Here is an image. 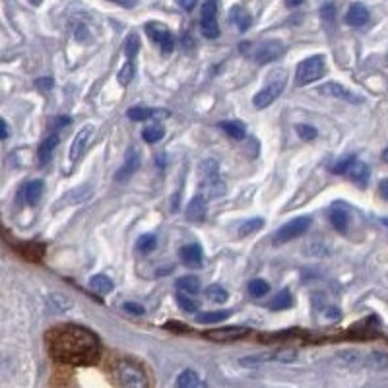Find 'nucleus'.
Segmentation results:
<instances>
[{
    "mask_svg": "<svg viewBox=\"0 0 388 388\" xmlns=\"http://www.w3.org/2000/svg\"><path fill=\"white\" fill-rule=\"evenodd\" d=\"M51 356L60 363L91 365L99 357V340L91 330L78 324H63L47 332Z\"/></svg>",
    "mask_w": 388,
    "mask_h": 388,
    "instance_id": "f257e3e1",
    "label": "nucleus"
},
{
    "mask_svg": "<svg viewBox=\"0 0 388 388\" xmlns=\"http://www.w3.org/2000/svg\"><path fill=\"white\" fill-rule=\"evenodd\" d=\"M283 88H285V72L283 70H274L268 76L266 86L254 96L252 105L257 107V109H266L268 105H272L276 99L282 96Z\"/></svg>",
    "mask_w": 388,
    "mask_h": 388,
    "instance_id": "f03ea898",
    "label": "nucleus"
},
{
    "mask_svg": "<svg viewBox=\"0 0 388 388\" xmlns=\"http://www.w3.org/2000/svg\"><path fill=\"white\" fill-rule=\"evenodd\" d=\"M324 74H326V60H324L323 55L309 57L297 66L295 84H297V86H307V84H313V82L321 80Z\"/></svg>",
    "mask_w": 388,
    "mask_h": 388,
    "instance_id": "7ed1b4c3",
    "label": "nucleus"
},
{
    "mask_svg": "<svg viewBox=\"0 0 388 388\" xmlns=\"http://www.w3.org/2000/svg\"><path fill=\"white\" fill-rule=\"evenodd\" d=\"M117 377L122 388H148L146 373L132 361H121L117 365Z\"/></svg>",
    "mask_w": 388,
    "mask_h": 388,
    "instance_id": "20e7f679",
    "label": "nucleus"
},
{
    "mask_svg": "<svg viewBox=\"0 0 388 388\" xmlns=\"http://www.w3.org/2000/svg\"><path fill=\"white\" fill-rule=\"evenodd\" d=\"M200 30L206 39H216L219 37L218 24V2L216 0H206L200 10Z\"/></svg>",
    "mask_w": 388,
    "mask_h": 388,
    "instance_id": "39448f33",
    "label": "nucleus"
},
{
    "mask_svg": "<svg viewBox=\"0 0 388 388\" xmlns=\"http://www.w3.org/2000/svg\"><path fill=\"white\" fill-rule=\"evenodd\" d=\"M309 227H311V218H307V216L291 219L285 226L278 229V233L274 237V245H285V242L297 239V237H301V235L307 231Z\"/></svg>",
    "mask_w": 388,
    "mask_h": 388,
    "instance_id": "423d86ee",
    "label": "nucleus"
},
{
    "mask_svg": "<svg viewBox=\"0 0 388 388\" xmlns=\"http://www.w3.org/2000/svg\"><path fill=\"white\" fill-rule=\"evenodd\" d=\"M200 173H202V188L208 196H219V194L224 193V183L219 181L218 162L206 160L200 165Z\"/></svg>",
    "mask_w": 388,
    "mask_h": 388,
    "instance_id": "0eeeda50",
    "label": "nucleus"
},
{
    "mask_svg": "<svg viewBox=\"0 0 388 388\" xmlns=\"http://www.w3.org/2000/svg\"><path fill=\"white\" fill-rule=\"evenodd\" d=\"M283 53H285V45H283L282 41L270 39L260 43L259 47L254 48V55H252V57H254V60H257L259 65H268V63L278 60Z\"/></svg>",
    "mask_w": 388,
    "mask_h": 388,
    "instance_id": "6e6552de",
    "label": "nucleus"
},
{
    "mask_svg": "<svg viewBox=\"0 0 388 388\" xmlns=\"http://www.w3.org/2000/svg\"><path fill=\"white\" fill-rule=\"evenodd\" d=\"M146 33L150 35V39L160 45L162 53H171L173 47H175V39L171 35L169 27H165L163 24H157V22L146 24Z\"/></svg>",
    "mask_w": 388,
    "mask_h": 388,
    "instance_id": "1a4fd4ad",
    "label": "nucleus"
},
{
    "mask_svg": "<svg viewBox=\"0 0 388 388\" xmlns=\"http://www.w3.org/2000/svg\"><path fill=\"white\" fill-rule=\"evenodd\" d=\"M318 93L324 97H332V99H342V101H348V103H361L363 99L356 93H351L348 88H344L338 82H328V84H323L318 88Z\"/></svg>",
    "mask_w": 388,
    "mask_h": 388,
    "instance_id": "9d476101",
    "label": "nucleus"
},
{
    "mask_svg": "<svg viewBox=\"0 0 388 388\" xmlns=\"http://www.w3.org/2000/svg\"><path fill=\"white\" fill-rule=\"evenodd\" d=\"M93 134V127H84V129L76 134V138L72 140V146H70V152H68V160L72 165L80 162L82 155L86 154L89 144V138Z\"/></svg>",
    "mask_w": 388,
    "mask_h": 388,
    "instance_id": "9b49d317",
    "label": "nucleus"
},
{
    "mask_svg": "<svg viewBox=\"0 0 388 388\" xmlns=\"http://www.w3.org/2000/svg\"><path fill=\"white\" fill-rule=\"evenodd\" d=\"M43 181H30L27 185L22 186V190L18 194L20 202L27 204V206H35L39 202L41 194H43Z\"/></svg>",
    "mask_w": 388,
    "mask_h": 388,
    "instance_id": "f8f14e48",
    "label": "nucleus"
},
{
    "mask_svg": "<svg viewBox=\"0 0 388 388\" xmlns=\"http://www.w3.org/2000/svg\"><path fill=\"white\" fill-rule=\"evenodd\" d=\"M249 334L247 328H241V326H227V328H218V330L208 332L206 336L210 340H216V342H235V340L245 338Z\"/></svg>",
    "mask_w": 388,
    "mask_h": 388,
    "instance_id": "ddd939ff",
    "label": "nucleus"
},
{
    "mask_svg": "<svg viewBox=\"0 0 388 388\" xmlns=\"http://www.w3.org/2000/svg\"><path fill=\"white\" fill-rule=\"evenodd\" d=\"M204 218H206V198L202 194H198L186 206V219L193 224H200V221H204Z\"/></svg>",
    "mask_w": 388,
    "mask_h": 388,
    "instance_id": "4468645a",
    "label": "nucleus"
},
{
    "mask_svg": "<svg viewBox=\"0 0 388 388\" xmlns=\"http://www.w3.org/2000/svg\"><path fill=\"white\" fill-rule=\"evenodd\" d=\"M138 167H140V155H138V152L134 148H130L129 152H127V157H124V165L117 171L115 179H117V181H127L130 175H134V171H136Z\"/></svg>",
    "mask_w": 388,
    "mask_h": 388,
    "instance_id": "2eb2a0df",
    "label": "nucleus"
},
{
    "mask_svg": "<svg viewBox=\"0 0 388 388\" xmlns=\"http://www.w3.org/2000/svg\"><path fill=\"white\" fill-rule=\"evenodd\" d=\"M346 22H348L349 25H354V27H361V25H365L369 22V10L365 8L363 4H359V2L351 4L348 14H346Z\"/></svg>",
    "mask_w": 388,
    "mask_h": 388,
    "instance_id": "dca6fc26",
    "label": "nucleus"
},
{
    "mask_svg": "<svg viewBox=\"0 0 388 388\" xmlns=\"http://www.w3.org/2000/svg\"><path fill=\"white\" fill-rule=\"evenodd\" d=\"M202 249L200 245H186L181 249V260L185 262L186 266L190 268H198L202 264Z\"/></svg>",
    "mask_w": 388,
    "mask_h": 388,
    "instance_id": "f3484780",
    "label": "nucleus"
},
{
    "mask_svg": "<svg viewBox=\"0 0 388 388\" xmlns=\"http://www.w3.org/2000/svg\"><path fill=\"white\" fill-rule=\"evenodd\" d=\"M328 218H330V224L334 226L336 231H340V233H346V231H348L349 216L346 208L334 206V208H330V212H328Z\"/></svg>",
    "mask_w": 388,
    "mask_h": 388,
    "instance_id": "a211bd4d",
    "label": "nucleus"
},
{
    "mask_svg": "<svg viewBox=\"0 0 388 388\" xmlns=\"http://www.w3.org/2000/svg\"><path fill=\"white\" fill-rule=\"evenodd\" d=\"M229 18H231V22L237 25L239 32H247L252 24V18L251 14H249V10L242 8V6H233L231 12H229Z\"/></svg>",
    "mask_w": 388,
    "mask_h": 388,
    "instance_id": "6ab92c4d",
    "label": "nucleus"
},
{
    "mask_svg": "<svg viewBox=\"0 0 388 388\" xmlns=\"http://www.w3.org/2000/svg\"><path fill=\"white\" fill-rule=\"evenodd\" d=\"M346 175L359 186H365L367 185V181H369V167H367L365 163L357 162L356 160V162L351 163V167H349Z\"/></svg>",
    "mask_w": 388,
    "mask_h": 388,
    "instance_id": "aec40b11",
    "label": "nucleus"
},
{
    "mask_svg": "<svg viewBox=\"0 0 388 388\" xmlns=\"http://www.w3.org/2000/svg\"><path fill=\"white\" fill-rule=\"evenodd\" d=\"M177 388H206V384H204L202 379L198 377V373L186 369V371H183L179 375Z\"/></svg>",
    "mask_w": 388,
    "mask_h": 388,
    "instance_id": "412c9836",
    "label": "nucleus"
},
{
    "mask_svg": "<svg viewBox=\"0 0 388 388\" xmlns=\"http://www.w3.org/2000/svg\"><path fill=\"white\" fill-rule=\"evenodd\" d=\"M58 146V136L57 134H51V136H47L43 142H41L39 146V163L41 165H45V163L51 160V155H53V152H55V148Z\"/></svg>",
    "mask_w": 388,
    "mask_h": 388,
    "instance_id": "4be33fe9",
    "label": "nucleus"
},
{
    "mask_svg": "<svg viewBox=\"0 0 388 388\" xmlns=\"http://www.w3.org/2000/svg\"><path fill=\"white\" fill-rule=\"evenodd\" d=\"M89 285H91V290L96 291V293H99V295H107V293H111V291H113V282L103 274L93 276V278H91V282H89Z\"/></svg>",
    "mask_w": 388,
    "mask_h": 388,
    "instance_id": "5701e85b",
    "label": "nucleus"
},
{
    "mask_svg": "<svg viewBox=\"0 0 388 388\" xmlns=\"http://www.w3.org/2000/svg\"><path fill=\"white\" fill-rule=\"evenodd\" d=\"M219 127L224 129V132H226V134H229V136L233 138V140H242V138H245V134H247L245 127H242L241 122H237V121L219 122Z\"/></svg>",
    "mask_w": 388,
    "mask_h": 388,
    "instance_id": "b1692460",
    "label": "nucleus"
},
{
    "mask_svg": "<svg viewBox=\"0 0 388 388\" xmlns=\"http://www.w3.org/2000/svg\"><path fill=\"white\" fill-rule=\"evenodd\" d=\"M262 227H264V219L262 218L247 219V221H242V226L239 227V235H241V237H249V235L260 231Z\"/></svg>",
    "mask_w": 388,
    "mask_h": 388,
    "instance_id": "393cba45",
    "label": "nucleus"
},
{
    "mask_svg": "<svg viewBox=\"0 0 388 388\" xmlns=\"http://www.w3.org/2000/svg\"><path fill=\"white\" fill-rule=\"evenodd\" d=\"M229 311H216V313H202V315L196 316V321L200 324H216L221 323V321H226L229 318Z\"/></svg>",
    "mask_w": 388,
    "mask_h": 388,
    "instance_id": "a878e982",
    "label": "nucleus"
},
{
    "mask_svg": "<svg viewBox=\"0 0 388 388\" xmlns=\"http://www.w3.org/2000/svg\"><path fill=\"white\" fill-rule=\"evenodd\" d=\"M179 290L185 291L188 295H193V293H198L200 290V282H198V278H194V276H185V278H181L177 282Z\"/></svg>",
    "mask_w": 388,
    "mask_h": 388,
    "instance_id": "bb28decb",
    "label": "nucleus"
},
{
    "mask_svg": "<svg viewBox=\"0 0 388 388\" xmlns=\"http://www.w3.org/2000/svg\"><path fill=\"white\" fill-rule=\"evenodd\" d=\"M206 297L210 301H216V303H226L227 301V291L221 287V285H218V283H214V285H210V287H206Z\"/></svg>",
    "mask_w": 388,
    "mask_h": 388,
    "instance_id": "cd10ccee",
    "label": "nucleus"
},
{
    "mask_svg": "<svg viewBox=\"0 0 388 388\" xmlns=\"http://www.w3.org/2000/svg\"><path fill=\"white\" fill-rule=\"evenodd\" d=\"M140 51V39H138L136 33L129 35V39L124 43V55H127V60H134Z\"/></svg>",
    "mask_w": 388,
    "mask_h": 388,
    "instance_id": "c85d7f7f",
    "label": "nucleus"
},
{
    "mask_svg": "<svg viewBox=\"0 0 388 388\" xmlns=\"http://www.w3.org/2000/svg\"><path fill=\"white\" fill-rule=\"evenodd\" d=\"M134 78V63L132 60H127L124 65L121 66V70L117 74V80L121 82V86H129L130 82Z\"/></svg>",
    "mask_w": 388,
    "mask_h": 388,
    "instance_id": "c756f323",
    "label": "nucleus"
},
{
    "mask_svg": "<svg viewBox=\"0 0 388 388\" xmlns=\"http://www.w3.org/2000/svg\"><path fill=\"white\" fill-rule=\"evenodd\" d=\"M152 117H154V109H148V107H130L129 109L130 121H148Z\"/></svg>",
    "mask_w": 388,
    "mask_h": 388,
    "instance_id": "7c9ffc66",
    "label": "nucleus"
},
{
    "mask_svg": "<svg viewBox=\"0 0 388 388\" xmlns=\"http://www.w3.org/2000/svg\"><path fill=\"white\" fill-rule=\"evenodd\" d=\"M165 134V130L160 127V124H152V127H148L142 132V138H144L146 142H150V144H154V142H160Z\"/></svg>",
    "mask_w": 388,
    "mask_h": 388,
    "instance_id": "2f4dec72",
    "label": "nucleus"
},
{
    "mask_svg": "<svg viewBox=\"0 0 388 388\" xmlns=\"http://www.w3.org/2000/svg\"><path fill=\"white\" fill-rule=\"evenodd\" d=\"M365 365H369L373 369H384V367H388V356L380 354V351H373L371 356L365 359Z\"/></svg>",
    "mask_w": 388,
    "mask_h": 388,
    "instance_id": "473e14b6",
    "label": "nucleus"
},
{
    "mask_svg": "<svg viewBox=\"0 0 388 388\" xmlns=\"http://www.w3.org/2000/svg\"><path fill=\"white\" fill-rule=\"evenodd\" d=\"M290 305H291V293L287 290H283L276 295V299L272 301V305H270V307L274 309V311H283V309H287Z\"/></svg>",
    "mask_w": 388,
    "mask_h": 388,
    "instance_id": "72a5a7b5",
    "label": "nucleus"
},
{
    "mask_svg": "<svg viewBox=\"0 0 388 388\" xmlns=\"http://www.w3.org/2000/svg\"><path fill=\"white\" fill-rule=\"evenodd\" d=\"M157 245V239L154 235H142L140 239L136 241V249L140 252H152Z\"/></svg>",
    "mask_w": 388,
    "mask_h": 388,
    "instance_id": "f704fd0d",
    "label": "nucleus"
},
{
    "mask_svg": "<svg viewBox=\"0 0 388 388\" xmlns=\"http://www.w3.org/2000/svg\"><path fill=\"white\" fill-rule=\"evenodd\" d=\"M177 303H179V307L183 309V311H186V313H196V309H198L196 299H193V297H190V295H186V293H179Z\"/></svg>",
    "mask_w": 388,
    "mask_h": 388,
    "instance_id": "c9c22d12",
    "label": "nucleus"
},
{
    "mask_svg": "<svg viewBox=\"0 0 388 388\" xmlns=\"http://www.w3.org/2000/svg\"><path fill=\"white\" fill-rule=\"evenodd\" d=\"M249 291H251L252 297H262V295H266L268 291H270V285L264 280H252L249 283Z\"/></svg>",
    "mask_w": 388,
    "mask_h": 388,
    "instance_id": "e433bc0d",
    "label": "nucleus"
},
{
    "mask_svg": "<svg viewBox=\"0 0 388 388\" xmlns=\"http://www.w3.org/2000/svg\"><path fill=\"white\" fill-rule=\"evenodd\" d=\"M48 301H51V303H55L57 311H66V309L72 307V303L66 299L63 293H53V295H51V299H48Z\"/></svg>",
    "mask_w": 388,
    "mask_h": 388,
    "instance_id": "4c0bfd02",
    "label": "nucleus"
},
{
    "mask_svg": "<svg viewBox=\"0 0 388 388\" xmlns=\"http://www.w3.org/2000/svg\"><path fill=\"white\" fill-rule=\"evenodd\" d=\"M297 134H299V138H303V140H315V138L318 136L316 129L315 127H311V124H299V127H297Z\"/></svg>",
    "mask_w": 388,
    "mask_h": 388,
    "instance_id": "58836bf2",
    "label": "nucleus"
},
{
    "mask_svg": "<svg viewBox=\"0 0 388 388\" xmlns=\"http://www.w3.org/2000/svg\"><path fill=\"white\" fill-rule=\"evenodd\" d=\"M356 162V157L354 155H348V157H344V160H340L334 167H332V171L334 173H338V175H342V173H348V169L351 167V163Z\"/></svg>",
    "mask_w": 388,
    "mask_h": 388,
    "instance_id": "ea45409f",
    "label": "nucleus"
},
{
    "mask_svg": "<svg viewBox=\"0 0 388 388\" xmlns=\"http://www.w3.org/2000/svg\"><path fill=\"white\" fill-rule=\"evenodd\" d=\"M124 311H129L132 315H144V307L142 305H138V303H124Z\"/></svg>",
    "mask_w": 388,
    "mask_h": 388,
    "instance_id": "a19ab883",
    "label": "nucleus"
},
{
    "mask_svg": "<svg viewBox=\"0 0 388 388\" xmlns=\"http://www.w3.org/2000/svg\"><path fill=\"white\" fill-rule=\"evenodd\" d=\"M179 2V6L183 10H186V12H190V10L196 6V0H177Z\"/></svg>",
    "mask_w": 388,
    "mask_h": 388,
    "instance_id": "79ce46f5",
    "label": "nucleus"
},
{
    "mask_svg": "<svg viewBox=\"0 0 388 388\" xmlns=\"http://www.w3.org/2000/svg\"><path fill=\"white\" fill-rule=\"evenodd\" d=\"M109 2H115V4H119L122 8H132V6H136V0H109Z\"/></svg>",
    "mask_w": 388,
    "mask_h": 388,
    "instance_id": "37998d69",
    "label": "nucleus"
},
{
    "mask_svg": "<svg viewBox=\"0 0 388 388\" xmlns=\"http://www.w3.org/2000/svg\"><path fill=\"white\" fill-rule=\"evenodd\" d=\"M8 138V124L0 119V140H6Z\"/></svg>",
    "mask_w": 388,
    "mask_h": 388,
    "instance_id": "c03bdc74",
    "label": "nucleus"
},
{
    "mask_svg": "<svg viewBox=\"0 0 388 388\" xmlns=\"http://www.w3.org/2000/svg\"><path fill=\"white\" fill-rule=\"evenodd\" d=\"M379 190H380V196H382V198H387V200H388V179H384V181L380 183Z\"/></svg>",
    "mask_w": 388,
    "mask_h": 388,
    "instance_id": "a18cd8bd",
    "label": "nucleus"
},
{
    "mask_svg": "<svg viewBox=\"0 0 388 388\" xmlns=\"http://www.w3.org/2000/svg\"><path fill=\"white\" fill-rule=\"evenodd\" d=\"M37 86L39 88H53V80L51 78H41V80H37Z\"/></svg>",
    "mask_w": 388,
    "mask_h": 388,
    "instance_id": "49530a36",
    "label": "nucleus"
},
{
    "mask_svg": "<svg viewBox=\"0 0 388 388\" xmlns=\"http://www.w3.org/2000/svg\"><path fill=\"white\" fill-rule=\"evenodd\" d=\"M323 16L326 18V20H332V16H334V6H332V4H328V6H324V8H323Z\"/></svg>",
    "mask_w": 388,
    "mask_h": 388,
    "instance_id": "de8ad7c7",
    "label": "nucleus"
},
{
    "mask_svg": "<svg viewBox=\"0 0 388 388\" xmlns=\"http://www.w3.org/2000/svg\"><path fill=\"white\" fill-rule=\"evenodd\" d=\"M68 119H57V121H55V124H57V127H63V124H68Z\"/></svg>",
    "mask_w": 388,
    "mask_h": 388,
    "instance_id": "09e8293b",
    "label": "nucleus"
},
{
    "mask_svg": "<svg viewBox=\"0 0 388 388\" xmlns=\"http://www.w3.org/2000/svg\"><path fill=\"white\" fill-rule=\"evenodd\" d=\"M301 2H303V0H287V4H290V6H299Z\"/></svg>",
    "mask_w": 388,
    "mask_h": 388,
    "instance_id": "8fccbe9b",
    "label": "nucleus"
},
{
    "mask_svg": "<svg viewBox=\"0 0 388 388\" xmlns=\"http://www.w3.org/2000/svg\"><path fill=\"white\" fill-rule=\"evenodd\" d=\"M382 160H384V162L388 163V148H387V150H384V152H382Z\"/></svg>",
    "mask_w": 388,
    "mask_h": 388,
    "instance_id": "3c124183",
    "label": "nucleus"
},
{
    "mask_svg": "<svg viewBox=\"0 0 388 388\" xmlns=\"http://www.w3.org/2000/svg\"><path fill=\"white\" fill-rule=\"evenodd\" d=\"M30 2H32L33 6H39L41 2H43V0H30Z\"/></svg>",
    "mask_w": 388,
    "mask_h": 388,
    "instance_id": "603ef678",
    "label": "nucleus"
}]
</instances>
